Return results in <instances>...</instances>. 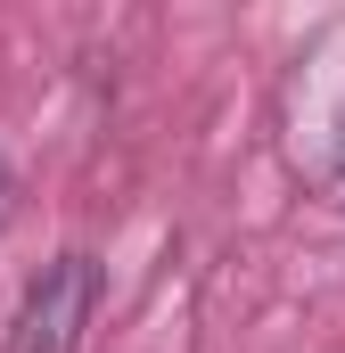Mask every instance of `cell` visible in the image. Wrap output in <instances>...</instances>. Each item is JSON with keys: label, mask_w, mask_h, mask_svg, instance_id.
<instances>
[{"label": "cell", "mask_w": 345, "mask_h": 353, "mask_svg": "<svg viewBox=\"0 0 345 353\" xmlns=\"http://www.w3.org/2000/svg\"><path fill=\"white\" fill-rule=\"evenodd\" d=\"M99 288H107L99 279V255L66 247L58 263L33 271V288H25V304H17L0 353H83L90 321H99Z\"/></svg>", "instance_id": "cell-1"}, {"label": "cell", "mask_w": 345, "mask_h": 353, "mask_svg": "<svg viewBox=\"0 0 345 353\" xmlns=\"http://www.w3.org/2000/svg\"><path fill=\"white\" fill-rule=\"evenodd\" d=\"M329 189L345 197V115H337V132H329Z\"/></svg>", "instance_id": "cell-2"}, {"label": "cell", "mask_w": 345, "mask_h": 353, "mask_svg": "<svg viewBox=\"0 0 345 353\" xmlns=\"http://www.w3.org/2000/svg\"><path fill=\"white\" fill-rule=\"evenodd\" d=\"M0 222H8V157H0Z\"/></svg>", "instance_id": "cell-3"}]
</instances>
